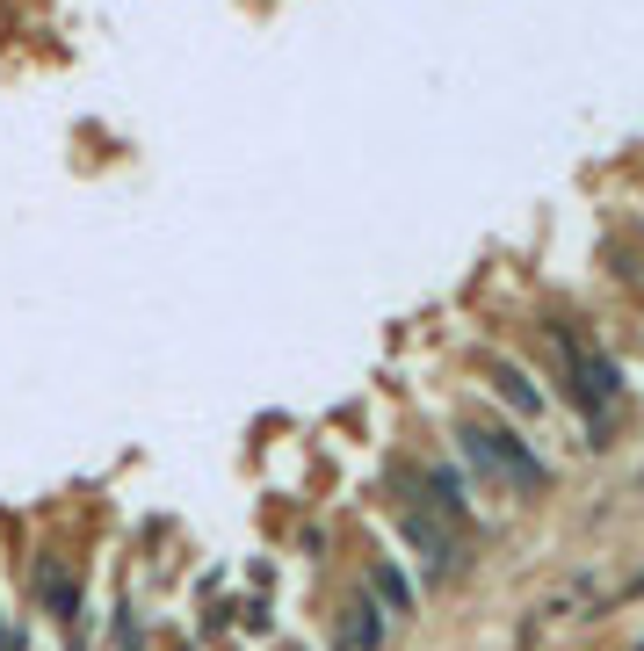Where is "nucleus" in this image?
I'll list each match as a JSON object with an SVG mask.
<instances>
[{"label": "nucleus", "instance_id": "1", "mask_svg": "<svg viewBox=\"0 0 644 651\" xmlns=\"http://www.w3.org/2000/svg\"><path fill=\"white\" fill-rule=\"evenodd\" d=\"M456 442H464V463H471L478 478H507V485H521V492H543V485H550V471L529 456V442H514L507 427H464Z\"/></svg>", "mask_w": 644, "mask_h": 651}, {"label": "nucleus", "instance_id": "2", "mask_svg": "<svg viewBox=\"0 0 644 651\" xmlns=\"http://www.w3.org/2000/svg\"><path fill=\"white\" fill-rule=\"evenodd\" d=\"M406 536L420 543L427 565H435V579H449V572H456V557H464V550H456V536L442 529V514L427 507V500H420V507H406Z\"/></svg>", "mask_w": 644, "mask_h": 651}, {"label": "nucleus", "instance_id": "3", "mask_svg": "<svg viewBox=\"0 0 644 651\" xmlns=\"http://www.w3.org/2000/svg\"><path fill=\"white\" fill-rule=\"evenodd\" d=\"M377 644H384V615L370 601H355L348 623H341V651H377Z\"/></svg>", "mask_w": 644, "mask_h": 651}, {"label": "nucleus", "instance_id": "4", "mask_svg": "<svg viewBox=\"0 0 644 651\" xmlns=\"http://www.w3.org/2000/svg\"><path fill=\"white\" fill-rule=\"evenodd\" d=\"M493 377H500V391H507V406H521V413H543V391H536L529 377H521V369H507V362H500Z\"/></svg>", "mask_w": 644, "mask_h": 651}, {"label": "nucleus", "instance_id": "5", "mask_svg": "<svg viewBox=\"0 0 644 651\" xmlns=\"http://www.w3.org/2000/svg\"><path fill=\"white\" fill-rule=\"evenodd\" d=\"M370 586H377V594L391 601V615H406V608H413V594H406V579H398L391 565H377V572H370Z\"/></svg>", "mask_w": 644, "mask_h": 651}]
</instances>
